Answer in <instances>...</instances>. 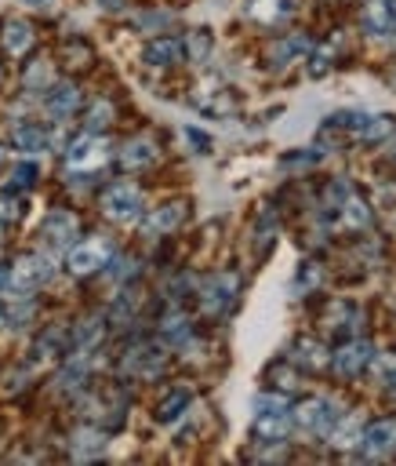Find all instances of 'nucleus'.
Masks as SVG:
<instances>
[{
	"label": "nucleus",
	"mask_w": 396,
	"mask_h": 466,
	"mask_svg": "<svg viewBox=\"0 0 396 466\" xmlns=\"http://www.w3.org/2000/svg\"><path fill=\"white\" fill-rule=\"evenodd\" d=\"M291 426V404L283 397H254V433L262 441H280Z\"/></svg>",
	"instance_id": "f257e3e1"
},
{
	"label": "nucleus",
	"mask_w": 396,
	"mask_h": 466,
	"mask_svg": "<svg viewBox=\"0 0 396 466\" xmlns=\"http://www.w3.org/2000/svg\"><path fill=\"white\" fill-rule=\"evenodd\" d=\"M109 258H113V244L105 237H87V240L69 248L65 266H69V273L87 277V273H98L102 266H109Z\"/></svg>",
	"instance_id": "f03ea898"
},
{
	"label": "nucleus",
	"mask_w": 396,
	"mask_h": 466,
	"mask_svg": "<svg viewBox=\"0 0 396 466\" xmlns=\"http://www.w3.org/2000/svg\"><path fill=\"white\" fill-rule=\"evenodd\" d=\"M47 280H51V258H44V255H22L7 269V291H15V295H29V291L44 288Z\"/></svg>",
	"instance_id": "7ed1b4c3"
},
{
	"label": "nucleus",
	"mask_w": 396,
	"mask_h": 466,
	"mask_svg": "<svg viewBox=\"0 0 396 466\" xmlns=\"http://www.w3.org/2000/svg\"><path fill=\"white\" fill-rule=\"evenodd\" d=\"M109 160V142L102 138V135H80L69 149H65V167L69 171H76V175H87V171H94V167H102Z\"/></svg>",
	"instance_id": "20e7f679"
},
{
	"label": "nucleus",
	"mask_w": 396,
	"mask_h": 466,
	"mask_svg": "<svg viewBox=\"0 0 396 466\" xmlns=\"http://www.w3.org/2000/svg\"><path fill=\"white\" fill-rule=\"evenodd\" d=\"M291 419H294L302 430H309V433H331L334 422L342 419V411H338V404H334L331 397H309V400H302V404L294 408Z\"/></svg>",
	"instance_id": "39448f33"
},
{
	"label": "nucleus",
	"mask_w": 396,
	"mask_h": 466,
	"mask_svg": "<svg viewBox=\"0 0 396 466\" xmlns=\"http://www.w3.org/2000/svg\"><path fill=\"white\" fill-rule=\"evenodd\" d=\"M102 211H105L113 222L127 226V222H134V218L142 215V193H138L131 182H116V186H109V189L102 193Z\"/></svg>",
	"instance_id": "423d86ee"
},
{
	"label": "nucleus",
	"mask_w": 396,
	"mask_h": 466,
	"mask_svg": "<svg viewBox=\"0 0 396 466\" xmlns=\"http://www.w3.org/2000/svg\"><path fill=\"white\" fill-rule=\"evenodd\" d=\"M236 288H240V280L233 277V273H218V277H211L207 284H203V295H200V302H203V313H225L229 309V302H233V295H236Z\"/></svg>",
	"instance_id": "0eeeda50"
},
{
	"label": "nucleus",
	"mask_w": 396,
	"mask_h": 466,
	"mask_svg": "<svg viewBox=\"0 0 396 466\" xmlns=\"http://www.w3.org/2000/svg\"><path fill=\"white\" fill-rule=\"evenodd\" d=\"M371 357H374V350H371V342H363V339H356V342H349V346H342L334 357H331V364H334V371L338 375H345V379H352V375H360L367 364H371Z\"/></svg>",
	"instance_id": "6e6552de"
},
{
	"label": "nucleus",
	"mask_w": 396,
	"mask_h": 466,
	"mask_svg": "<svg viewBox=\"0 0 396 466\" xmlns=\"http://www.w3.org/2000/svg\"><path fill=\"white\" fill-rule=\"evenodd\" d=\"M40 237H44L47 248H65V244H73V237H76V215H69V211H51V215L40 222Z\"/></svg>",
	"instance_id": "1a4fd4ad"
},
{
	"label": "nucleus",
	"mask_w": 396,
	"mask_h": 466,
	"mask_svg": "<svg viewBox=\"0 0 396 466\" xmlns=\"http://www.w3.org/2000/svg\"><path fill=\"white\" fill-rule=\"evenodd\" d=\"M360 448H363V455H385V451H392L396 448V422L392 419H385V422H374V426H367V430H360Z\"/></svg>",
	"instance_id": "9d476101"
},
{
	"label": "nucleus",
	"mask_w": 396,
	"mask_h": 466,
	"mask_svg": "<svg viewBox=\"0 0 396 466\" xmlns=\"http://www.w3.org/2000/svg\"><path fill=\"white\" fill-rule=\"evenodd\" d=\"M142 58H145V66H153V69L174 66V62L182 58V44H178L174 36H160V40H149V44H145V51H142Z\"/></svg>",
	"instance_id": "9b49d317"
},
{
	"label": "nucleus",
	"mask_w": 396,
	"mask_h": 466,
	"mask_svg": "<svg viewBox=\"0 0 396 466\" xmlns=\"http://www.w3.org/2000/svg\"><path fill=\"white\" fill-rule=\"evenodd\" d=\"M76 102H80V91H76L73 84H54V87L47 91V98H44V109H47V116L65 120V116L76 109Z\"/></svg>",
	"instance_id": "f8f14e48"
},
{
	"label": "nucleus",
	"mask_w": 396,
	"mask_h": 466,
	"mask_svg": "<svg viewBox=\"0 0 396 466\" xmlns=\"http://www.w3.org/2000/svg\"><path fill=\"white\" fill-rule=\"evenodd\" d=\"M0 44H4V51H7V55H25V51L33 47V29H29V22H22V18L4 22Z\"/></svg>",
	"instance_id": "ddd939ff"
},
{
	"label": "nucleus",
	"mask_w": 396,
	"mask_h": 466,
	"mask_svg": "<svg viewBox=\"0 0 396 466\" xmlns=\"http://www.w3.org/2000/svg\"><path fill=\"white\" fill-rule=\"evenodd\" d=\"M156 160V142L153 138H131L124 149H120V164L127 171H138V167H149Z\"/></svg>",
	"instance_id": "4468645a"
},
{
	"label": "nucleus",
	"mask_w": 396,
	"mask_h": 466,
	"mask_svg": "<svg viewBox=\"0 0 396 466\" xmlns=\"http://www.w3.org/2000/svg\"><path fill=\"white\" fill-rule=\"evenodd\" d=\"M185 218V208L178 204V200H171V204H163V208H156L149 218H145V233L149 237H160V233H171V229H178V222Z\"/></svg>",
	"instance_id": "2eb2a0df"
},
{
	"label": "nucleus",
	"mask_w": 396,
	"mask_h": 466,
	"mask_svg": "<svg viewBox=\"0 0 396 466\" xmlns=\"http://www.w3.org/2000/svg\"><path fill=\"white\" fill-rule=\"evenodd\" d=\"M124 368L131 371V375H156L160 368H163V353L153 346H138L134 353H127V360H124Z\"/></svg>",
	"instance_id": "dca6fc26"
},
{
	"label": "nucleus",
	"mask_w": 396,
	"mask_h": 466,
	"mask_svg": "<svg viewBox=\"0 0 396 466\" xmlns=\"http://www.w3.org/2000/svg\"><path fill=\"white\" fill-rule=\"evenodd\" d=\"M47 146H51V138H47L44 127H36V124H22V127H15V149H18V153L33 157V153H44Z\"/></svg>",
	"instance_id": "f3484780"
},
{
	"label": "nucleus",
	"mask_w": 396,
	"mask_h": 466,
	"mask_svg": "<svg viewBox=\"0 0 396 466\" xmlns=\"http://www.w3.org/2000/svg\"><path fill=\"white\" fill-rule=\"evenodd\" d=\"M291 11H294V4H291V0H251V7H247V15H251V18H258V22H265V25L283 22Z\"/></svg>",
	"instance_id": "a211bd4d"
},
{
	"label": "nucleus",
	"mask_w": 396,
	"mask_h": 466,
	"mask_svg": "<svg viewBox=\"0 0 396 466\" xmlns=\"http://www.w3.org/2000/svg\"><path fill=\"white\" fill-rule=\"evenodd\" d=\"M294 360L305 364V368H327V364H331L327 350H323L320 342H312V339H302V342L294 346Z\"/></svg>",
	"instance_id": "6ab92c4d"
},
{
	"label": "nucleus",
	"mask_w": 396,
	"mask_h": 466,
	"mask_svg": "<svg viewBox=\"0 0 396 466\" xmlns=\"http://www.w3.org/2000/svg\"><path fill=\"white\" fill-rule=\"evenodd\" d=\"M338 215H342V222H345V226H352V229H363V226L371 222L367 204H360L356 197H345V200L338 204Z\"/></svg>",
	"instance_id": "aec40b11"
},
{
	"label": "nucleus",
	"mask_w": 396,
	"mask_h": 466,
	"mask_svg": "<svg viewBox=\"0 0 396 466\" xmlns=\"http://www.w3.org/2000/svg\"><path fill=\"white\" fill-rule=\"evenodd\" d=\"M185 408H189V393H185V390H174V393L156 408V419H160V422H174Z\"/></svg>",
	"instance_id": "412c9836"
},
{
	"label": "nucleus",
	"mask_w": 396,
	"mask_h": 466,
	"mask_svg": "<svg viewBox=\"0 0 396 466\" xmlns=\"http://www.w3.org/2000/svg\"><path fill=\"white\" fill-rule=\"evenodd\" d=\"M98 335H102V324H98V320H84V324L76 328L73 353H87V346H94V342H98Z\"/></svg>",
	"instance_id": "4be33fe9"
},
{
	"label": "nucleus",
	"mask_w": 396,
	"mask_h": 466,
	"mask_svg": "<svg viewBox=\"0 0 396 466\" xmlns=\"http://www.w3.org/2000/svg\"><path fill=\"white\" fill-rule=\"evenodd\" d=\"M73 448H76V455H80V459L87 455V448H91V455H98V451L105 448V437H102L98 430H80V433H76V441H73Z\"/></svg>",
	"instance_id": "5701e85b"
},
{
	"label": "nucleus",
	"mask_w": 396,
	"mask_h": 466,
	"mask_svg": "<svg viewBox=\"0 0 396 466\" xmlns=\"http://www.w3.org/2000/svg\"><path fill=\"white\" fill-rule=\"evenodd\" d=\"M207 51H211V36H207L203 29H196V33L189 36V55H193L196 62H203V58H207Z\"/></svg>",
	"instance_id": "b1692460"
},
{
	"label": "nucleus",
	"mask_w": 396,
	"mask_h": 466,
	"mask_svg": "<svg viewBox=\"0 0 396 466\" xmlns=\"http://www.w3.org/2000/svg\"><path fill=\"white\" fill-rule=\"evenodd\" d=\"M109 116H113V106H109V102H94V109L87 113V131L105 127V124H109Z\"/></svg>",
	"instance_id": "393cba45"
},
{
	"label": "nucleus",
	"mask_w": 396,
	"mask_h": 466,
	"mask_svg": "<svg viewBox=\"0 0 396 466\" xmlns=\"http://www.w3.org/2000/svg\"><path fill=\"white\" fill-rule=\"evenodd\" d=\"M11 178H15V186H29V182L36 178V167H33V164H22V167H15Z\"/></svg>",
	"instance_id": "a878e982"
},
{
	"label": "nucleus",
	"mask_w": 396,
	"mask_h": 466,
	"mask_svg": "<svg viewBox=\"0 0 396 466\" xmlns=\"http://www.w3.org/2000/svg\"><path fill=\"white\" fill-rule=\"evenodd\" d=\"M185 331H189V328H185V320H182V317H171V320H167V328H163V335H167V339H185Z\"/></svg>",
	"instance_id": "bb28decb"
},
{
	"label": "nucleus",
	"mask_w": 396,
	"mask_h": 466,
	"mask_svg": "<svg viewBox=\"0 0 396 466\" xmlns=\"http://www.w3.org/2000/svg\"><path fill=\"white\" fill-rule=\"evenodd\" d=\"M327 55H331V47H320V51L312 55V76H323V73H327Z\"/></svg>",
	"instance_id": "cd10ccee"
},
{
	"label": "nucleus",
	"mask_w": 396,
	"mask_h": 466,
	"mask_svg": "<svg viewBox=\"0 0 396 466\" xmlns=\"http://www.w3.org/2000/svg\"><path fill=\"white\" fill-rule=\"evenodd\" d=\"M25 84H29V87H40V84H47V66L40 62L36 69H29V73H25Z\"/></svg>",
	"instance_id": "c85d7f7f"
},
{
	"label": "nucleus",
	"mask_w": 396,
	"mask_h": 466,
	"mask_svg": "<svg viewBox=\"0 0 396 466\" xmlns=\"http://www.w3.org/2000/svg\"><path fill=\"white\" fill-rule=\"evenodd\" d=\"M18 215V200H4L0 197V218H15Z\"/></svg>",
	"instance_id": "c756f323"
},
{
	"label": "nucleus",
	"mask_w": 396,
	"mask_h": 466,
	"mask_svg": "<svg viewBox=\"0 0 396 466\" xmlns=\"http://www.w3.org/2000/svg\"><path fill=\"white\" fill-rule=\"evenodd\" d=\"M22 4H29V7H51L54 0H22Z\"/></svg>",
	"instance_id": "7c9ffc66"
},
{
	"label": "nucleus",
	"mask_w": 396,
	"mask_h": 466,
	"mask_svg": "<svg viewBox=\"0 0 396 466\" xmlns=\"http://www.w3.org/2000/svg\"><path fill=\"white\" fill-rule=\"evenodd\" d=\"M105 7H113V11H116V7H124V0H105Z\"/></svg>",
	"instance_id": "2f4dec72"
},
{
	"label": "nucleus",
	"mask_w": 396,
	"mask_h": 466,
	"mask_svg": "<svg viewBox=\"0 0 396 466\" xmlns=\"http://www.w3.org/2000/svg\"><path fill=\"white\" fill-rule=\"evenodd\" d=\"M0 291H7V273L0 269Z\"/></svg>",
	"instance_id": "473e14b6"
},
{
	"label": "nucleus",
	"mask_w": 396,
	"mask_h": 466,
	"mask_svg": "<svg viewBox=\"0 0 396 466\" xmlns=\"http://www.w3.org/2000/svg\"><path fill=\"white\" fill-rule=\"evenodd\" d=\"M392 397H396V379H392Z\"/></svg>",
	"instance_id": "72a5a7b5"
}]
</instances>
